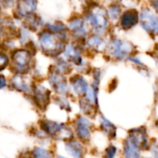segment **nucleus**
I'll use <instances>...</instances> for the list:
<instances>
[{"label": "nucleus", "mask_w": 158, "mask_h": 158, "mask_svg": "<svg viewBox=\"0 0 158 158\" xmlns=\"http://www.w3.org/2000/svg\"><path fill=\"white\" fill-rule=\"evenodd\" d=\"M40 43L43 50L51 55L59 53L63 48L60 35L53 33L50 31L42 32L40 36Z\"/></svg>", "instance_id": "f257e3e1"}, {"label": "nucleus", "mask_w": 158, "mask_h": 158, "mask_svg": "<svg viewBox=\"0 0 158 158\" xmlns=\"http://www.w3.org/2000/svg\"><path fill=\"white\" fill-rule=\"evenodd\" d=\"M87 19L89 20L97 32L102 34L106 31L108 20L106 11L103 8L99 6L93 8L88 15Z\"/></svg>", "instance_id": "f03ea898"}, {"label": "nucleus", "mask_w": 158, "mask_h": 158, "mask_svg": "<svg viewBox=\"0 0 158 158\" xmlns=\"http://www.w3.org/2000/svg\"><path fill=\"white\" fill-rule=\"evenodd\" d=\"M132 50V46L127 42L121 41L120 40H113L110 43L108 52L116 58H123L127 56Z\"/></svg>", "instance_id": "7ed1b4c3"}, {"label": "nucleus", "mask_w": 158, "mask_h": 158, "mask_svg": "<svg viewBox=\"0 0 158 158\" xmlns=\"http://www.w3.org/2000/svg\"><path fill=\"white\" fill-rule=\"evenodd\" d=\"M140 24L148 32L158 33V17L149 9H143L140 13Z\"/></svg>", "instance_id": "20e7f679"}, {"label": "nucleus", "mask_w": 158, "mask_h": 158, "mask_svg": "<svg viewBox=\"0 0 158 158\" xmlns=\"http://www.w3.org/2000/svg\"><path fill=\"white\" fill-rule=\"evenodd\" d=\"M12 60L15 63L16 69L18 68L19 69L24 71V69H27L30 63L31 54L29 51L26 49H17L12 52Z\"/></svg>", "instance_id": "39448f33"}, {"label": "nucleus", "mask_w": 158, "mask_h": 158, "mask_svg": "<svg viewBox=\"0 0 158 158\" xmlns=\"http://www.w3.org/2000/svg\"><path fill=\"white\" fill-rule=\"evenodd\" d=\"M49 82L52 87L59 94H65L67 92L68 87L66 81L63 76H62L60 73L54 72L51 74L49 77Z\"/></svg>", "instance_id": "423d86ee"}, {"label": "nucleus", "mask_w": 158, "mask_h": 158, "mask_svg": "<svg viewBox=\"0 0 158 158\" xmlns=\"http://www.w3.org/2000/svg\"><path fill=\"white\" fill-rule=\"evenodd\" d=\"M49 91L43 86H37L34 91V98L36 104L44 109L49 103Z\"/></svg>", "instance_id": "0eeeda50"}, {"label": "nucleus", "mask_w": 158, "mask_h": 158, "mask_svg": "<svg viewBox=\"0 0 158 158\" xmlns=\"http://www.w3.org/2000/svg\"><path fill=\"white\" fill-rule=\"evenodd\" d=\"M127 138H129L131 141L134 142L140 149V148H148V139H147L146 134H145L144 131H143L142 130H133V131H131V132H130V134L129 136H128Z\"/></svg>", "instance_id": "6e6552de"}, {"label": "nucleus", "mask_w": 158, "mask_h": 158, "mask_svg": "<svg viewBox=\"0 0 158 158\" xmlns=\"http://www.w3.org/2000/svg\"><path fill=\"white\" fill-rule=\"evenodd\" d=\"M139 19L138 13L134 9H130L123 12L121 16V26L124 29H131L137 23Z\"/></svg>", "instance_id": "1a4fd4ad"}, {"label": "nucleus", "mask_w": 158, "mask_h": 158, "mask_svg": "<svg viewBox=\"0 0 158 158\" xmlns=\"http://www.w3.org/2000/svg\"><path fill=\"white\" fill-rule=\"evenodd\" d=\"M12 85L17 90L29 92L30 90V81L26 76L16 74L12 79Z\"/></svg>", "instance_id": "9d476101"}, {"label": "nucleus", "mask_w": 158, "mask_h": 158, "mask_svg": "<svg viewBox=\"0 0 158 158\" xmlns=\"http://www.w3.org/2000/svg\"><path fill=\"white\" fill-rule=\"evenodd\" d=\"M77 132L80 138L83 140H88L90 137L89 122L85 117H80L77 123Z\"/></svg>", "instance_id": "9b49d317"}, {"label": "nucleus", "mask_w": 158, "mask_h": 158, "mask_svg": "<svg viewBox=\"0 0 158 158\" xmlns=\"http://www.w3.org/2000/svg\"><path fill=\"white\" fill-rule=\"evenodd\" d=\"M36 9V2L22 1L18 2L17 12L21 16H29Z\"/></svg>", "instance_id": "f8f14e48"}, {"label": "nucleus", "mask_w": 158, "mask_h": 158, "mask_svg": "<svg viewBox=\"0 0 158 158\" xmlns=\"http://www.w3.org/2000/svg\"><path fill=\"white\" fill-rule=\"evenodd\" d=\"M73 88L74 91L78 95H83L86 94V91L88 89V84L86 83V80H84L83 77L81 76H76L71 80Z\"/></svg>", "instance_id": "ddd939ff"}, {"label": "nucleus", "mask_w": 158, "mask_h": 158, "mask_svg": "<svg viewBox=\"0 0 158 158\" xmlns=\"http://www.w3.org/2000/svg\"><path fill=\"white\" fill-rule=\"evenodd\" d=\"M125 158H140V149L129 138L127 139L124 143Z\"/></svg>", "instance_id": "4468645a"}, {"label": "nucleus", "mask_w": 158, "mask_h": 158, "mask_svg": "<svg viewBox=\"0 0 158 158\" xmlns=\"http://www.w3.org/2000/svg\"><path fill=\"white\" fill-rule=\"evenodd\" d=\"M62 127H63V124H58L50 120H44L42 122L41 129L49 135L57 137Z\"/></svg>", "instance_id": "2eb2a0df"}, {"label": "nucleus", "mask_w": 158, "mask_h": 158, "mask_svg": "<svg viewBox=\"0 0 158 158\" xmlns=\"http://www.w3.org/2000/svg\"><path fill=\"white\" fill-rule=\"evenodd\" d=\"M66 149L73 158H81L83 156V147L76 140L66 142Z\"/></svg>", "instance_id": "dca6fc26"}, {"label": "nucleus", "mask_w": 158, "mask_h": 158, "mask_svg": "<svg viewBox=\"0 0 158 158\" xmlns=\"http://www.w3.org/2000/svg\"><path fill=\"white\" fill-rule=\"evenodd\" d=\"M69 29L77 35L83 36L86 35V29H85L84 23L80 19H76L72 20L69 24Z\"/></svg>", "instance_id": "f3484780"}, {"label": "nucleus", "mask_w": 158, "mask_h": 158, "mask_svg": "<svg viewBox=\"0 0 158 158\" xmlns=\"http://www.w3.org/2000/svg\"><path fill=\"white\" fill-rule=\"evenodd\" d=\"M65 56L70 61L74 62L75 63L80 64L81 63V58L80 56L79 51L71 45H67L65 48Z\"/></svg>", "instance_id": "a211bd4d"}, {"label": "nucleus", "mask_w": 158, "mask_h": 158, "mask_svg": "<svg viewBox=\"0 0 158 158\" xmlns=\"http://www.w3.org/2000/svg\"><path fill=\"white\" fill-rule=\"evenodd\" d=\"M87 44L89 47L97 51H102L105 48V43L100 37L97 35H92L89 38Z\"/></svg>", "instance_id": "6ab92c4d"}, {"label": "nucleus", "mask_w": 158, "mask_h": 158, "mask_svg": "<svg viewBox=\"0 0 158 158\" xmlns=\"http://www.w3.org/2000/svg\"><path fill=\"white\" fill-rule=\"evenodd\" d=\"M101 127L103 131L110 137H114L116 136V127L109 120L103 117H101Z\"/></svg>", "instance_id": "aec40b11"}, {"label": "nucleus", "mask_w": 158, "mask_h": 158, "mask_svg": "<svg viewBox=\"0 0 158 158\" xmlns=\"http://www.w3.org/2000/svg\"><path fill=\"white\" fill-rule=\"evenodd\" d=\"M32 156L34 158H51L50 154L46 150L43 148H35L32 152Z\"/></svg>", "instance_id": "412c9836"}, {"label": "nucleus", "mask_w": 158, "mask_h": 158, "mask_svg": "<svg viewBox=\"0 0 158 158\" xmlns=\"http://www.w3.org/2000/svg\"><path fill=\"white\" fill-rule=\"evenodd\" d=\"M48 26H49V29L51 30L50 32H58V33L63 32L66 29V26L61 23H56L54 24H49Z\"/></svg>", "instance_id": "4be33fe9"}, {"label": "nucleus", "mask_w": 158, "mask_h": 158, "mask_svg": "<svg viewBox=\"0 0 158 158\" xmlns=\"http://www.w3.org/2000/svg\"><path fill=\"white\" fill-rule=\"evenodd\" d=\"M120 14V8L118 6H111L109 9V15L113 19H117Z\"/></svg>", "instance_id": "5701e85b"}, {"label": "nucleus", "mask_w": 158, "mask_h": 158, "mask_svg": "<svg viewBox=\"0 0 158 158\" xmlns=\"http://www.w3.org/2000/svg\"><path fill=\"white\" fill-rule=\"evenodd\" d=\"M117 153V148L114 146H110L106 150L105 152V158H114Z\"/></svg>", "instance_id": "b1692460"}, {"label": "nucleus", "mask_w": 158, "mask_h": 158, "mask_svg": "<svg viewBox=\"0 0 158 158\" xmlns=\"http://www.w3.org/2000/svg\"><path fill=\"white\" fill-rule=\"evenodd\" d=\"M8 63H9V60L7 56L0 52V70L4 69L8 65Z\"/></svg>", "instance_id": "393cba45"}, {"label": "nucleus", "mask_w": 158, "mask_h": 158, "mask_svg": "<svg viewBox=\"0 0 158 158\" xmlns=\"http://www.w3.org/2000/svg\"><path fill=\"white\" fill-rule=\"evenodd\" d=\"M151 153L155 158H158V143H154L151 146Z\"/></svg>", "instance_id": "a878e982"}, {"label": "nucleus", "mask_w": 158, "mask_h": 158, "mask_svg": "<svg viewBox=\"0 0 158 158\" xmlns=\"http://www.w3.org/2000/svg\"><path fill=\"white\" fill-rule=\"evenodd\" d=\"M6 86V79L3 75L0 74V89H2Z\"/></svg>", "instance_id": "bb28decb"}, {"label": "nucleus", "mask_w": 158, "mask_h": 158, "mask_svg": "<svg viewBox=\"0 0 158 158\" xmlns=\"http://www.w3.org/2000/svg\"><path fill=\"white\" fill-rule=\"evenodd\" d=\"M152 5L154 6V8L156 9V11L158 12V1H154L152 2Z\"/></svg>", "instance_id": "cd10ccee"}, {"label": "nucleus", "mask_w": 158, "mask_h": 158, "mask_svg": "<svg viewBox=\"0 0 158 158\" xmlns=\"http://www.w3.org/2000/svg\"><path fill=\"white\" fill-rule=\"evenodd\" d=\"M57 158H66V157H62V156H59Z\"/></svg>", "instance_id": "c85d7f7f"}, {"label": "nucleus", "mask_w": 158, "mask_h": 158, "mask_svg": "<svg viewBox=\"0 0 158 158\" xmlns=\"http://www.w3.org/2000/svg\"><path fill=\"white\" fill-rule=\"evenodd\" d=\"M144 158H147V157H144Z\"/></svg>", "instance_id": "c756f323"}]
</instances>
